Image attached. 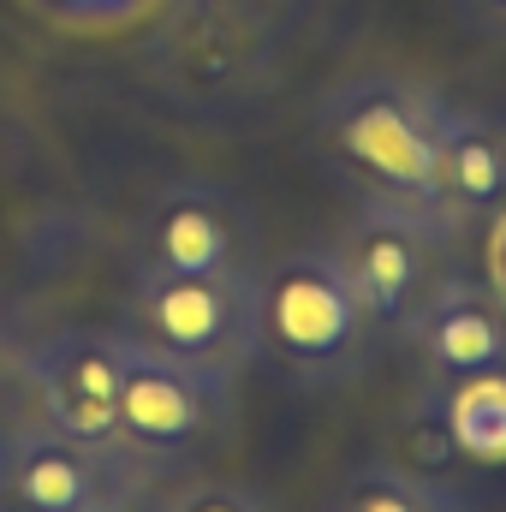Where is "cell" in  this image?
<instances>
[{
  "mask_svg": "<svg viewBox=\"0 0 506 512\" xmlns=\"http://www.w3.org/2000/svg\"><path fill=\"white\" fill-rule=\"evenodd\" d=\"M453 96L405 72H352L316 96L310 137L322 167L352 203L417 215L435 239V173ZM447 245V239H441Z\"/></svg>",
  "mask_w": 506,
  "mask_h": 512,
  "instance_id": "1",
  "label": "cell"
},
{
  "mask_svg": "<svg viewBox=\"0 0 506 512\" xmlns=\"http://www.w3.org/2000/svg\"><path fill=\"white\" fill-rule=\"evenodd\" d=\"M292 60L280 0H167L143 42L149 84L191 120H239L262 108Z\"/></svg>",
  "mask_w": 506,
  "mask_h": 512,
  "instance_id": "2",
  "label": "cell"
},
{
  "mask_svg": "<svg viewBox=\"0 0 506 512\" xmlns=\"http://www.w3.org/2000/svg\"><path fill=\"white\" fill-rule=\"evenodd\" d=\"M387 340L352 292L334 245H298L268 256L256 274V364L304 393L364 382Z\"/></svg>",
  "mask_w": 506,
  "mask_h": 512,
  "instance_id": "3",
  "label": "cell"
},
{
  "mask_svg": "<svg viewBox=\"0 0 506 512\" xmlns=\"http://www.w3.org/2000/svg\"><path fill=\"white\" fill-rule=\"evenodd\" d=\"M126 334V328H120ZM239 423V382L197 370L185 358H167L126 334V370H120V411H114V441L137 459L155 483L185 477L209 453L227 447Z\"/></svg>",
  "mask_w": 506,
  "mask_h": 512,
  "instance_id": "4",
  "label": "cell"
},
{
  "mask_svg": "<svg viewBox=\"0 0 506 512\" xmlns=\"http://www.w3.org/2000/svg\"><path fill=\"white\" fill-rule=\"evenodd\" d=\"M120 328L239 382L256 364V274H131Z\"/></svg>",
  "mask_w": 506,
  "mask_h": 512,
  "instance_id": "5",
  "label": "cell"
},
{
  "mask_svg": "<svg viewBox=\"0 0 506 512\" xmlns=\"http://www.w3.org/2000/svg\"><path fill=\"white\" fill-rule=\"evenodd\" d=\"M155 477L120 447H90L60 429L18 423L0 441V507L6 512H143Z\"/></svg>",
  "mask_w": 506,
  "mask_h": 512,
  "instance_id": "6",
  "label": "cell"
},
{
  "mask_svg": "<svg viewBox=\"0 0 506 512\" xmlns=\"http://www.w3.org/2000/svg\"><path fill=\"white\" fill-rule=\"evenodd\" d=\"M256 209L215 179H173L131 233V274H262Z\"/></svg>",
  "mask_w": 506,
  "mask_h": 512,
  "instance_id": "7",
  "label": "cell"
},
{
  "mask_svg": "<svg viewBox=\"0 0 506 512\" xmlns=\"http://www.w3.org/2000/svg\"><path fill=\"white\" fill-rule=\"evenodd\" d=\"M393 352L405 358L411 387H447L506 370V298L465 268H441L423 304L393 334Z\"/></svg>",
  "mask_w": 506,
  "mask_h": 512,
  "instance_id": "8",
  "label": "cell"
},
{
  "mask_svg": "<svg viewBox=\"0 0 506 512\" xmlns=\"http://www.w3.org/2000/svg\"><path fill=\"white\" fill-rule=\"evenodd\" d=\"M328 245H334L346 280H352V292L364 298L370 322L381 328V340L393 352V334L405 328V316L423 304V292L447 268V245L417 215L376 209V203H358Z\"/></svg>",
  "mask_w": 506,
  "mask_h": 512,
  "instance_id": "9",
  "label": "cell"
},
{
  "mask_svg": "<svg viewBox=\"0 0 506 512\" xmlns=\"http://www.w3.org/2000/svg\"><path fill=\"white\" fill-rule=\"evenodd\" d=\"M120 370H126L120 328H60L18 358V376L36 393V417L90 447H120L114 441Z\"/></svg>",
  "mask_w": 506,
  "mask_h": 512,
  "instance_id": "10",
  "label": "cell"
},
{
  "mask_svg": "<svg viewBox=\"0 0 506 512\" xmlns=\"http://www.w3.org/2000/svg\"><path fill=\"white\" fill-rule=\"evenodd\" d=\"M506 209V126L483 108L453 102L441 131V173H435V227L447 251L477 239Z\"/></svg>",
  "mask_w": 506,
  "mask_h": 512,
  "instance_id": "11",
  "label": "cell"
},
{
  "mask_svg": "<svg viewBox=\"0 0 506 512\" xmlns=\"http://www.w3.org/2000/svg\"><path fill=\"white\" fill-rule=\"evenodd\" d=\"M316 512H477V507L453 477H429V471L381 453V459L346 465L322 489Z\"/></svg>",
  "mask_w": 506,
  "mask_h": 512,
  "instance_id": "12",
  "label": "cell"
},
{
  "mask_svg": "<svg viewBox=\"0 0 506 512\" xmlns=\"http://www.w3.org/2000/svg\"><path fill=\"white\" fill-rule=\"evenodd\" d=\"M429 393V405L441 411L453 447L465 465L477 471H501L506 465V370H489V376H465V382L447 387H417Z\"/></svg>",
  "mask_w": 506,
  "mask_h": 512,
  "instance_id": "13",
  "label": "cell"
},
{
  "mask_svg": "<svg viewBox=\"0 0 506 512\" xmlns=\"http://www.w3.org/2000/svg\"><path fill=\"white\" fill-rule=\"evenodd\" d=\"M393 441H399L393 459H405V465H417V471H429V477H453V471L465 465L459 447H453V435H447V423H441V411H435L429 393H417V387H411L405 411L393 417Z\"/></svg>",
  "mask_w": 506,
  "mask_h": 512,
  "instance_id": "14",
  "label": "cell"
},
{
  "mask_svg": "<svg viewBox=\"0 0 506 512\" xmlns=\"http://www.w3.org/2000/svg\"><path fill=\"white\" fill-rule=\"evenodd\" d=\"M149 512H274V501L251 483H221V477H191L179 489H167Z\"/></svg>",
  "mask_w": 506,
  "mask_h": 512,
  "instance_id": "15",
  "label": "cell"
},
{
  "mask_svg": "<svg viewBox=\"0 0 506 512\" xmlns=\"http://www.w3.org/2000/svg\"><path fill=\"white\" fill-rule=\"evenodd\" d=\"M36 12H48L66 30H114L126 18H143L155 0H30Z\"/></svg>",
  "mask_w": 506,
  "mask_h": 512,
  "instance_id": "16",
  "label": "cell"
},
{
  "mask_svg": "<svg viewBox=\"0 0 506 512\" xmlns=\"http://www.w3.org/2000/svg\"><path fill=\"white\" fill-rule=\"evenodd\" d=\"M447 6H453V18H459L471 36L506 42V0H447Z\"/></svg>",
  "mask_w": 506,
  "mask_h": 512,
  "instance_id": "17",
  "label": "cell"
},
{
  "mask_svg": "<svg viewBox=\"0 0 506 512\" xmlns=\"http://www.w3.org/2000/svg\"><path fill=\"white\" fill-rule=\"evenodd\" d=\"M489 227H501V233H495V245H506V209H501V215H495V221H489ZM489 286H495V292H501V298H506V262H501V268H495V280H489Z\"/></svg>",
  "mask_w": 506,
  "mask_h": 512,
  "instance_id": "18",
  "label": "cell"
},
{
  "mask_svg": "<svg viewBox=\"0 0 506 512\" xmlns=\"http://www.w3.org/2000/svg\"><path fill=\"white\" fill-rule=\"evenodd\" d=\"M0 512H6V507H0Z\"/></svg>",
  "mask_w": 506,
  "mask_h": 512,
  "instance_id": "19",
  "label": "cell"
}]
</instances>
